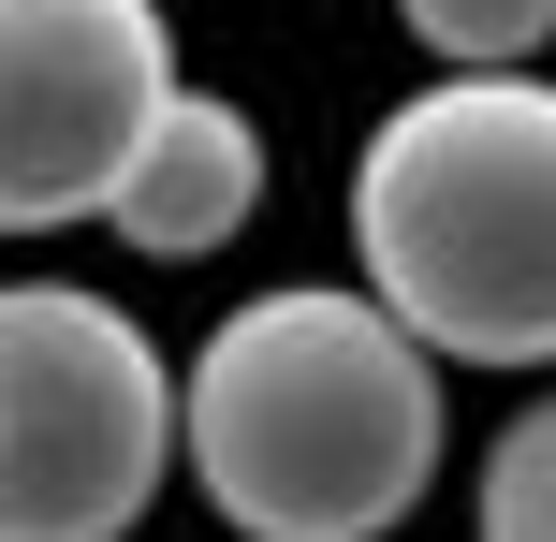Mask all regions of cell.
Wrapping results in <instances>:
<instances>
[{
	"instance_id": "obj_1",
	"label": "cell",
	"mask_w": 556,
	"mask_h": 542,
	"mask_svg": "<svg viewBox=\"0 0 556 542\" xmlns=\"http://www.w3.org/2000/svg\"><path fill=\"white\" fill-rule=\"evenodd\" d=\"M440 352L366 279H278L176 367V469L235 542H395L440 484Z\"/></svg>"
},
{
	"instance_id": "obj_2",
	"label": "cell",
	"mask_w": 556,
	"mask_h": 542,
	"mask_svg": "<svg viewBox=\"0 0 556 542\" xmlns=\"http://www.w3.org/2000/svg\"><path fill=\"white\" fill-rule=\"evenodd\" d=\"M352 279L440 367H556V74H425L366 117Z\"/></svg>"
},
{
	"instance_id": "obj_3",
	"label": "cell",
	"mask_w": 556,
	"mask_h": 542,
	"mask_svg": "<svg viewBox=\"0 0 556 542\" xmlns=\"http://www.w3.org/2000/svg\"><path fill=\"white\" fill-rule=\"evenodd\" d=\"M176 484V352L88 279H0V542H132Z\"/></svg>"
},
{
	"instance_id": "obj_4",
	"label": "cell",
	"mask_w": 556,
	"mask_h": 542,
	"mask_svg": "<svg viewBox=\"0 0 556 542\" xmlns=\"http://www.w3.org/2000/svg\"><path fill=\"white\" fill-rule=\"evenodd\" d=\"M176 88L162 0H0V235L103 220Z\"/></svg>"
},
{
	"instance_id": "obj_5",
	"label": "cell",
	"mask_w": 556,
	"mask_h": 542,
	"mask_svg": "<svg viewBox=\"0 0 556 542\" xmlns=\"http://www.w3.org/2000/svg\"><path fill=\"white\" fill-rule=\"evenodd\" d=\"M250 205H264V117L220 103V88H176V103L147 117L132 176L103 191V235L147 250V264H205V250L250 235Z\"/></svg>"
},
{
	"instance_id": "obj_6",
	"label": "cell",
	"mask_w": 556,
	"mask_h": 542,
	"mask_svg": "<svg viewBox=\"0 0 556 542\" xmlns=\"http://www.w3.org/2000/svg\"><path fill=\"white\" fill-rule=\"evenodd\" d=\"M395 29H410L440 74H528L556 45V0H395Z\"/></svg>"
},
{
	"instance_id": "obj_7",
	"label": "cell",
	"mask_w": 556,
	"mask_h": 542,
	"mask_svg": "<svg viewBox=\"0 0 556 542\" xmlns=\"http://www.w3.org/2000/svg\"><path fill=\"white\" fill-rule=\"evenodd\" d=\"M469 528H483V542H556V396H528L498 440H483Z\"/></svg>"
}]
</instances>
